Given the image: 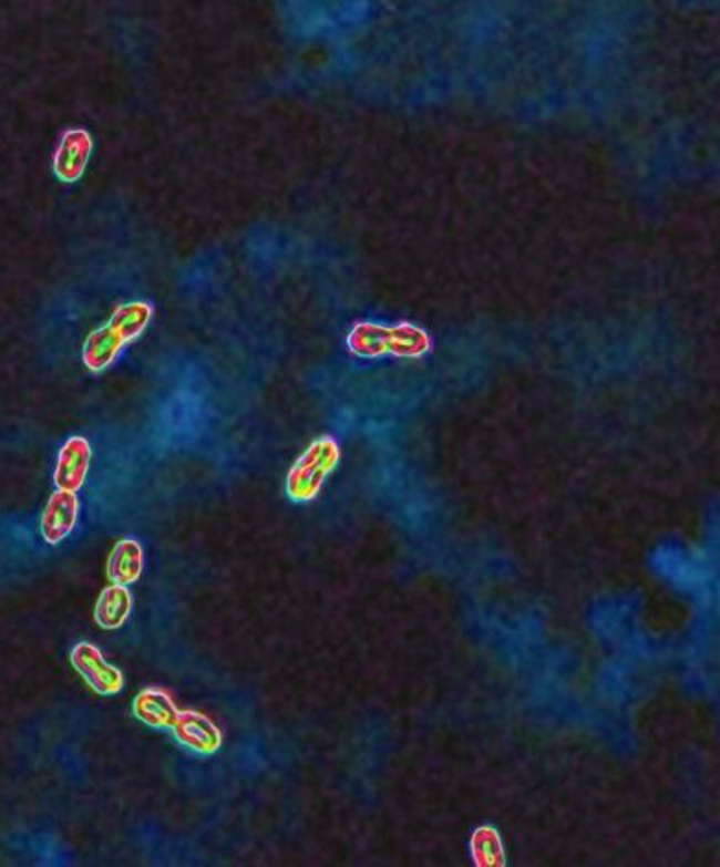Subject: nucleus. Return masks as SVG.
Returning <instances> with one entry per match:
<instances>
[{
  "label": "nucleus",
  "instance_id": "nucleus-6",
  "mask_svg": "<svg viewBox=\"0 0 720 867\" xmlns=\"http://www.w3.org/2000/svg\"><path fill=\"white\" fill-rule=\"evenodd\" d=\"M78 517H80V498L76 493L61 492V489L52 493L39 520V530L44 543L55 547L65 541L76 528Z\"/></svg>",
  "mask_w": 720,
  "mask_h": 867
},
{
  "label": "nucleus",
  "instance_id": "nucleus-7",
  "mask_svg": "<svg viewBox=\"0 0 720 867\" xmlns=\"http://www.w3.org/2000/svg\"><path fill=\"white\" fill-rule=\"evenodd\" d=\"M93 154V138L88 130L71 127L63 133L55 149L54 172L63 183H74L83 176L89 157Z\"/></svg>",
  "mask_w": 720,
  "mask_h": 867
},
{
  "label": "nucleus",
  "instance_id": "nucleus-4",
  "mask_svg": "<svg viewBox=\"0 0 720 867\" xmlns=\"http://www.w3.org/2000/svg\"><path fill=\"white\" fill-rule=\"evenodd\" d=\"M174 741L187 752L210 757L222 747L224 736L218 725L207 714L194 709H179L171 727Z\"/></svg>",
  "mask_w": 720,
  "mask_h": 867
},
{
  "label": "nucleus",
  "instance_id": "nucleus-1",
  "mask_svg": "<svg viewBox=\"0 0 720 867\" xmlns=\"http://www.w3.org/2000/svg\"><path fill=\"white\" fill-rule=\"evenodd\" d=\"M154 316L146 301H127L113 310L110 320L89 332L82 349V360L91 373H102L115 364L119 354L143 337Z\"/></svg>",
  "mask_w": 720,
  "mask_h": 867
},
{
  "label": "nucleus",
  "instance_id": "nucleus-5",
  "mask_svg": "<svg viewBox=\"0 0 720 867\" xmlns=\"http://www.w3.org/2000/svg\"><path fill=\"white\" fill-rule=\"evenodd\" d=\"M93 460L88 437L71 436L61 445L54 467V486L61 492L78 493L85 486Z\"/></svg>",
  "mask_w": 720,
  "mask_h": 867
},
{
  "label": "nucleus",
  "instance_id": "nucleus-8",
  "mask_svg": "<svg viewBox=\"0 0 720 867\" xmlns=\"http://www.w3.org/2000/svg\"><path fill=\"white\" fill-rule=\"evenodd\" d=\"M132 711L133 716L150 730L171 731L179 709L165 689L146 687L133 698Z\"/></svg>",
  "mask_w": 720,
  "mask_h": 867
},
{
  "label": "nucleus",
  "instance_id": "nucleus-9",
  "mask_svg": "<svg viewBox=\"0 0 720 867\" xmlns=\"http://www.w3.org/2000/svg\"><path fill=\"white\" fill-rule=\"evenodd\" d=\"M143 570V545L133 537L119 539L111 548L107 567H105L110 581L119 584V586H133V584H137Z\"/></svg>",
  "mask_w": 720,
  "mask_h": 867
},
{
  "label": "nucleus",
  "instance_id": "nucleus-2",
  "mask_svg": "<svg viewBox=\"0 0 720 867\" xmlns=\"http://www.w3.org/2000/svg\"><path fill=\"white\" fill-rule=\"evenodd\" d=\"M340 460L338 445L331 437H320L305 448L294 462L285 481V493L292 503H310L318 497L327 476L331 475Z\"/></svg>",
  "mask_w": 720,
  "mask_h": 867
},
{
  "label": "nucleus",
  "instance_id": "nucleus-10",
  "mask_svg": "<svg viewBox=\"0 0 720 867\" xmlns=\"http://www.w3.org/2000/svg\"><path fill=\"white\" fill-rule=\"evenodd\" d=\"M133 611V595L126 586L111 584L100 592L94 603V622L102 630H121Z\"/></svg>",
  "mask_w": 720,
  "mask_h": 867
},
{
  "label": "nucleus",
  "instance_id": "nucleus-3",
  "mask_svg": "<svg viewBox=\"0 0 720 867\" xmlns=\"http://www.w3.org/2000/svg\"><path fill=\"white\" fill-rule=\"evenodd\" d=\"M72 669L85 681V685L99 696H116L124 689V674L115 664L107 663L104 653L93 642L74 644L69 656Z\"/></svg>",
  "mask_w": 720,
  "mask_h": 867
}]
</instances>
